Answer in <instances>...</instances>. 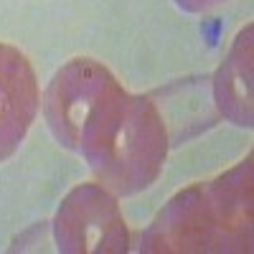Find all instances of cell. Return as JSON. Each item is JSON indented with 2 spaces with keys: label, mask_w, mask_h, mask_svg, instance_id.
<instances>
[{
  "label": "cell",
  "mask_w": 254,
  "mask_h": 254,
  "mask_svg": "<svg viewBox=\"0 0 254 254\" xmlns=\"http://www.w3.org/2000/svg\"><path fill=\"white\" fill-rule=\"evenodd\" d=\"M41 107L36 71L26 54L0 44V163L15 155Z\"/></svg>",
  "instance_id": "obj_5"
},
{
  "label": "cell",
  "mask_w": 254,
  "mask_h": 254,
  "mask_svg": "<svg viewBox=\"0 0 254 254\" xmlns=\"http://www.w3.org/2000/svg\"><path fill=\"white\" fill-rule=\"evenodd\" d=\"M54 242L66 254H122L130 249V231L117 196L102 183H79L56 208Z\"/></svg>",
  "instance_id": "obj_3"
},
{
  "label": "cell",
  "mask_w": 254,
  "mask_h": 254,
  "mask_svg": "<svg viewBox=\"0 0 254 254\" xmlns=\"http://www.w3.org/2000/svg\"><path fill=\"white\" fill-rule=\"evenodd\" d=\"M221 3H226V0H176V5L183 13H206V10L216 8Z\"/></svg>",
  "instance_id": "obj_7"
},
{
  "label": "cell",
  "mask_w": 254,
  "mask_h": 254,
  "mask_svg": "<svg viewBox=\"0 0 254 254\" xmlns=\"http://www.w3.org/2000/svg\"><path fill=\"white\" fill-rule=\"evenodd\" d=\"M168 145V125L153 97L125 92L115 79L84 120L76 153L97 183L115 196H135L160 176Z\"/></svg>",
  "instance_id": "obj_1"
},
{
  "label": "cell",
  "mask_w": 254,
  "mask_h": 254,
  "mask_svg": "<svg viewBox=\"0 0 254 254\" xmlns=\"http://www.w3.org/2000/svg\"><path fill=\"white\" fill-rule=\"evenodd\" d=\"M112 81V71L89 56L71 59L54 74L44 94V117L61 147L76 153L84 120Z\"/></svg>",
  "instance_id": "obj_4"
},
{
  "label": "cell",
  "mask_w": 254,
  "mask_h": 254,
  "mask_svg": "<svg viewBox=\"0 0 254 254\" xmlns=\"http://www.w3.org/2000/svg\"><path fill=\"white\" fill-rule=\"evenodd\" d=\"M252 23L244 26L234 44H231L226 59L214 74L211 89H214V104L219 115L237 125V127H252Z\"/></svg>",
  "instance_id": "obj_6"
},
{
  "label": "cell",
  "mask_w": 254,
  "mask_h": 254,
  "mask_svg": "<svg viewBox=\"0 0 254 254\" xmlns=\"http://www.w3.org/2000/svg\"><path fill=\"white\" fill-rule=\"evenodd\" d=\"M137 252H252V155L214 181L193 183L168 201L150 221Z\"/></svg>",
  "instance_id": "obj_2"
}]
</instances>
